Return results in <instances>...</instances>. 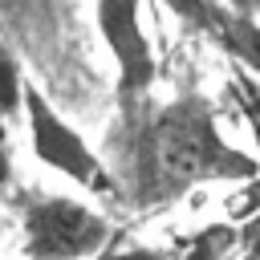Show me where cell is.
Listing matches in <instances>:
<instances>
[{"instance_id":"obj_5","label":"cell","mask_w":260,"mask_h":260,"mask_svg":"<svg viewBox=\"0 0 260 260\" xmlns=\"http://www.w3.org/2000/svg\"><path fill=\"white\" fill-rule=\"evenodd\" d=\"M211 37H219V45H223L244 69H252V73L260 77V20H256V16H248V12H240V8H223V16H219V24H215Z\"/></svg>"},{"instance_id":"obj_2","label":"cell","mask_w":260,"mask_h":260,"mask_svg":"<svg viewBox=\"0 0 260 260\" xmlns=\"http://www.w3.org/2000/svg\"><path fill=\"white\" fill-rule=\"evenodd\" d=\"M20 98H24V118H28V142H32V154L61 171L65 179H73L77 187L93 191V195H114V179L106 171V162L85 146V138L32 89V85H20Z\"/></svg>"},{"instance_id":"obj_7","label":"cell","mask_w":260,"mask_h":260,"mask_svg":"<svg viewBox=\"0 0 260 260\" xmlns=\"http://www.w3.org/2000/svg\"><path fill=\"white\" fill-rule=\"evenodd\" d=\"M240 93H244V106H248V114H252V122L260 126V89L248 81V77H240ZM256 138H260V130H256Z\"/></svg>"},{"instance_id":"obj_4","label":"cell","mask_w":260,"mask_h":260,"mask_svg":"<svg viewBox=\"0 0 260 260\" xmlns=\"http://www.w3.org/2000/svg\"><path fill=\"white\" fill-rule=\"evenodd\" d=\"M98 28H102V41H106L114 69H118V85H114L118 102L126 114H134L158 73L154 49H150L142 20H138V0H98Z\"/></svg>"},{"instance_id":"obj_8","label":"cell","mask_w":260,"mask_h":260,"mask_svg":"<svg viewBox=\"0 0 260 260\" xmlns=\"http://www.w3.org/2000/svg\"><path fill=\"white\" fill-rule=\"evenodd\" d=\"M236 8H240V12H248V16H256V20H260V0H236Z\"/></svg>"},{"instance_id":"obj_3","label":"cell","mask_w":260,"mask_h":260,"mask_svg":"<svg viewBox=\"0 0 260 260\" xmlns=\"http://www.w3.org/2000/svg\"><path fill=\"white\" fill-rule=\"evenodd\" d=\"M110 223L73 199H37L24 211L28 260H89L106 248Z\"/></svg>"},{"instance_id":"obj_6","label":"cell","mask_w":260,"mask_h":260,"mask_svg":"<svg viewBox=\"0 0 260 260\" xmlns=\"http://www.w3.org/2000/svg\"><path fill=\"white\" fill-rule=\"evenodd\" d=\"M183 24H191V28H199V32H215V24H219V16H223V4L219 0H162Z\"/></svg>"},{"instance_id":"obj_1","label":"cell","mask_w":260,"mask_h":260,"mask_svg":"<svg viewBox=\"0 0 260 260\" xmlns=\"http://www.w3.org/2000/svg\"><path fill=\"white\" fill-rule=\"evenodd\" d=\"M138 191L146 203H167L191 191L195 183L211 179H252L260 162H252L244 150L228 146L215 130V114L203 98L187 93L162 106L138 138L134 150Z\"/></svg>"},{"instance_id":"obj_9","label":"cell","mask_w":260,"mask_h":260,"mask_svg":"<svg viewBox=\"0 0 260 260\" xmlns=\"http://www.w3.org/2000/svg\"><path fill=\"white\" fill-rule=\"evenodd\" d=\"M89 260H150V256H142V252H130V256H89Z\"/></svg>"}]
</instances>
